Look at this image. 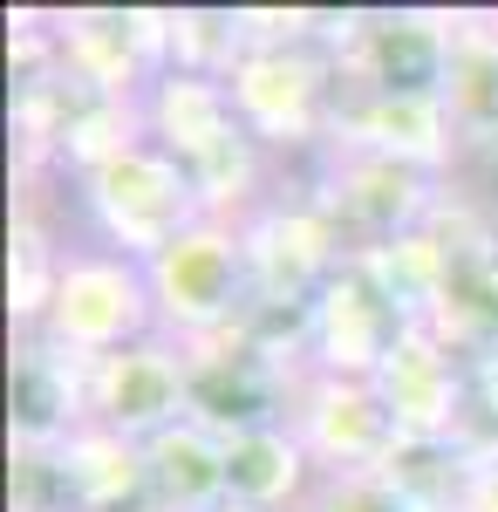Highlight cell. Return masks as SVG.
<instances>
[{"mask_svg":"<svg viewBox=\"0 0 498 512\" xmlns=\"http://www.w3.org/2000/svg\"><path fill=\"white\" fill-rule=\"evenodd\" d=\"M69 192H76V212H82V226H89V239L123 253V260H137V267L157 260L178 233H192L198 219H205L192 171L171 151H157L151 137L130 144L123 158L82 171Z\"/></svg>","mask_w":498,"mask_h":512,"instance_id":"6da1fadb","label":"cell"},{"mask_svg":"<svg viewBox=\"0 0 498 512\" xmlns=\"http://www.w3.org/2000/svg\"><path fill=\"white\" fill-rule=\"evenodd\" d=\"M239 123L267 144L280 164L321 158L328 151V123L342 103V69L321 41L301 48H246V62L226 76Z\"/></svg>","mask_w":498,"mask_h":512,"instance_id":"7a4b0ae2","label":"cell"},{"mask_svg":"<svg viewBox=\"0 0 498 512\" xmlns=\"http://www.w3.org/2000/svg\"><path fill=\"white\" fill-rule=\"evenodd\" d=\"M157 301V335L171 342H205L246 315L253 301V260H246V233L226 219H198L192 233H178L157 260H144Z\"/></svg>","mask_w":498,"mask_h":512,"instance_id":"3957f363","label":"cell"},{"mask_svg":"<svg viewBox=\"0 0 498 512\" xmlns=\"http://www.w3.org/2000/svg\"><path fill=\"white\" fill-rule=\"evenodd\" d=\"M35 335H48L55 349L82 355V362H103V355L157 335V301H151L144 267L110 253V246H96V239H76L69 267H62V287H55Z\"/></svg>","mask_w":498,"mask_h":512,"instance_id":"277c9868","label":"cell"},{"mask_svg":"<svg viewBox=\"0 0 498 512\" xmlns=\"http://www.w3.org/2000/svg\"><path fill=\"white\" fill-rule=\"evenodd\" d=\"M458 7H355V28L335 48L342 89L369 96H444L451 82Z\"/></svg>","mask_w":498,"mask_h":512,"instance_id":"5b68a950","label":"cell"},{"mask_svg":"<svg viewBox=\"0 0 498 512\" xmlns=\"http://www.w3.org/2000/svg\"><path fill=\"white\" fill-rule=\"evenodd\" d=\"M307 185L321 192V205L335 212V226L348 233L355 253L423 233L430 212L451 192V178H430V171H410V164H389V158H355V151H321Z\"/></svg>","mask_w":498,"mask_h":512,"instance_id":"8992f818","label":"cell"},{"mask_svg":"<svg viewBox=\"0 0 498 512\" xmlns=\"http://www.w3.org/2000/svg\"><path fill=\"white\" fill-rule=\"evenodd\" d=\"M246 233V260H253V287L260 294H294L314 301L328 280L342 274V260L355 253L348 233L335 226V212L321 205V192L307 178H280V192L239 226Z\"/></svg>","mask_w":498,"mask_h":512,"instance_id":"52a82bcc","label":"cell"},{"mask_svg":"<svg viewBox=\"0 0 498 512\" xmlns=\"http://www.w3.org/2000/svg\"><path fill=\"white\" fill-rule=\"evenodd\" d=\"M178 349H185L192 424H205V431H219V437H246V431H267V424H287L301 376L267 362L239 328H219L205 342H178Z\"/></svg>","mask_w":498,"mask_h":512,"instance_id":"ba28073f","label":"cell"},{"mask_svg":"<svg viewBox=\"0 0 498 512\" xmlns=\"http://www.w3.org/2000/svg\"><path fill=\"white\" fill-rule=\"evenodd\" d=\"M62 69L103 96H144L171 69V7H62L48 14Z\"/></svg>","mask_w":498,"mask_h":512,"instance_id":"9c48e42d","label":"cell"},{"mask_svg":"<svg viewBox=\"0 0 498 512\" xmlns=\"http://www.w3.org/2000/svg\"><path fill=\"white\" fill-rule=\"evenodd\" d=\"M417 321L403 315V301L389 294L376 267L362 253H348L342 274L314 294V369L321 376H355V383H376L396 342L410 335Z\"/></svg>","mask_w":498,"mask_h":512,"instance_id":"30bf717a","label":"cell"},{"mask_svg":"<svg viewBox=\"0 0 498 512\" xmlns=\"http://www.w3.org/2000/svg\"><path fill=\"white\" fill-rule=\"evenodd\" d=\"M328 151H355V158H389L430 171V178H458L464 144L458 123L444 110V96H369V89H342L335 123H328Z\"/></svg>","mask_w":498,"mask_h":512,"instance_id":"8fae6325","label":"cell"},{"mask_svg":"<svg viewBox=\"0 0 498 512\" xmlns=\"http://www.w3.org/2000/svg\"><path fill=\"white\" fill-rule=\"evenodd\" d=\"M294 437L307 444L314 472L321 478H355L376 472L396 444V417L383 410L376 383H355V376H321L307 369L301 390H294V410H287Z\"/></svg>","mask_w":498,"mask_h":512,"instance_id":"7c38bea8","label":"cell"},{"mask_svg":"<svg viewBox=\"0 0 498 512\" xmlns=\"http://www.w3.org/2000/svg\"><path fill=\"white\" fill-rule=\"evenodd\" d=\"M185 417H192V390H185V349L171 335H144L130 349L89 362V424L151 444L157 431Z\"/></svg>","mask_w":498,"mask_h":512,"instance_id":"4fadbf2b","label":"cell"},{"mask_svg":"<svg viewBox=\"0 0 498 512\" xmlns=\"http://www.w3.org/2000/svg\"><path fill=\"white\" fill-rule=\"evenodd\" d=\"M89 424V362L48 335H14L7 349V444L62 451Z\"/></svg>","mask_w":498,"mask_h":512,"instance_id":"5bb4252c","label":"cell"},{"mask_svg":"<svg viewBox=\"0 0 498 512\" xmlns=\"http://www.w3.org/2000/svg\"><path fill=\"white\" fill-rule=\"evenodd\" d=\"M464 390H471V362L444 349L430 328H410L396 355L376 369V396L396 417V437H458L464 417Z\"/></svg>","mask_w":498,"mask_h":512,"instance_id":"9a60e30c","label":"cell"},{"mask_svg":"<svg viewBox=\"0 0 498 512\" xmlns=\"http://www.w3.org/2000/svg\"><path fill=\"white\" fill-rule=\"evenodd\" d=\"M444 110L458 123L464 164H498V7H458Z\"/></svg>","mask_w":498,"mask_h":512,"instance_id":"2e32d148","label":"cell"},{"mask_svg":"<svg viewBox=\"0 0 498 512\" xmlns=\"http://www.w3.org/2000/svg\"><path fill=\"white\" fill-rule=\"evenodd\" d=\"M76 239L62 233L55 205L35 192V178H21V198H14V226H7V321L14 335H35L55 287H62V267H69Z\"/></svg>","mask_w":498,"mask_h":512,"instance_id":"e0dca14e","label":"cell"},{"mask_svg":"<svg viewBox=\"0 0 498 512\" xmlns=\"http://www.w3.org/2000/svg\"><path fill=\"white\" fill-rule=\"evenodd\" d=\"M144 110V137L157 151H171L178 164L205 158L212 144H226L239 130V110H232V89L212 76H185V69H164V76L137 96Z\"/></svg>","mask_w":498,"mask_h":512,"instance_id":"ac0fdd59","label":"cell"},{"mask_svg":"<svg viewBox=\"0 0 498 512\" xmlns=\"http://www.w3.org/2000/svg\"><path fill=\"white\" fill-rule=\"evenodd\" d=\"M314 458L307 444L294 437V424H267V431L226 437V499L253 512H301L314 499Z\"/></svg>","mask_w":498,"mask_h":512,"instance_id":"d6986e66","label":"cell"},{"mask_svg":"<svg viewBox=\"0 0 498 512\" xmlns=\"http://www.w3.org/2000/svg\"><path fill=\"white\" fill-rule=\"evenodd\" d=\"M151 458V506L157 512H212L226 506V437L205 424H171L144 444Z\"/></svg>","mask_w":498,"mask_h":512,"instance_id":"ffe728a7","label":"cell"},{"mask_svg":"<svg viewBox=\"0 0 498 512\" xmlns=\"http://www.w3.org/2000/svg\"><path fill=\"white\" fill-rule=\"evenodd\" d=\"M62 465H69V485H76L82 512H137V506H151V458H144L137 437L103 431V424H82V431L62 444Z\"/></svg>","mask_w":498,"mask_h":512,"instance_id":"44dd1931","label":"cell"},{"mask_svg":"<svg viewBox=\"0 0 498 512\" xmlns=\"http://www.w3.org/2000/svg\"><path fill=\"white\" fill-rule=\"evenodd\" d=\"M423 328L458 355V362L498 355V246L451 260V280H444V294L430 301Z\"/></svg>","mask_w":498,"mask_h":512,"instance_id":"7402d4cb","label":"cell"},{"mask_svg":"<svg viewBox=\"0 0 498 512\" xmlns=\"http://www.w3.org/2000/svg\"><path fill=\"white\" fill-rule=\"evenodd\" d=\"M376 478L410 512H464L471 485H478V465L464 458L458 437H396L389 458L376 465Z\"/></svg>","mask_w":498,"mask_h":512,"instance_id":"603a6c76","label":"cell"},{"mask_svg":"<svg viewBox=\"0 0 498 512\" xmlns=\"http://www.w3.org/2000/svg\"><path fill=\"white\" fill-rule=\"evenodd\" d=\"M246 14L239 7H171V69L226 82L246 62Z\"/></svg>","mask_w":498,"mask_h":512,"instance_id":"cb8c5ba5","label":"cell"},{"mask_svg":"<svg viewBox=\"0 0 498 512\" xmlns=\"http://www.w3.org/2000/svg\"><path fill=\"white\" fill-rule=\"evenodd\" d=\"M362 260H369L376 280L403 301V315H410V321L430 315V301H437V294H444V280H451V246L430 233V226H423V233L389 239V246H369Z\"/></svg>","mask_w":498,"mask_h":512,"instance_id":"d4e9b609","label":"cell"},{"mask_svg":"<svg viewBox=\"0 0 498 512\" xmlns=\"http://www.w3.org/2000/svg\"><path fill=\"white\" fill-rule=\"evenodd\" d=\"M7 512H82L62 451H14L7 444Z\"/></svg>","mask_w":498,"mask_h":512,"instance_id":"484cf974","label":"cell"},{"mask_svg":"<svg viewBox=\"0 0 498 512\" xmlns=\"http://www.w3.org/2000/svg\"><path fill=\"white\" fill-rule=\"evenodd\" d=\"M301 512H410V506L376 472H355V478H321Z\"/></svg>","mask_w":498,"mask_h":512,"instance_id":"4316f807","label":"cell"},{"mask_svg":"<svg viewBox=\"0 0 498 512\" xmlns=\"http://www.w3.org/2000/svg\"><path fill=\"white\" fill-rule=\"evenodd\" d=\"M464 512H498V465H485L478 472V485H471V506Z\"/></svg>","mask_w":498,"mask_h":512,"instance_id":"83f0119b","label":"cell"},{"mask_svg":"<svg viewBox=\"0 0 498 512\" xmlns=\"http://www.w3.org/2000/svg\"><path fill=\"white\" fill-rule=\"evenodd\" d=\"M212 512H253V506H239V499H226V506H212Z\"/></svg>","mask_w":498,"mask_h":512,"instance_id":"f1b7e54d","label":"cell"},{"mask_svg":"<svg viewBox=\"0 0 498 512\" xmlns=\"http://www.w3.org/2000/svg\"><path fill=\"white\" fill-rule=\"evenodd\" d=\"M137 512H157V506H137Z\"/></svg>","mask_w":498,"mask_h":512,"instance_id":"f546056e","label":"cell"}]
</instances>
